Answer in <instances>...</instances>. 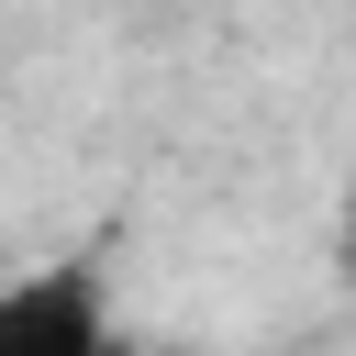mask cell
<instances>
[{
  "mask_svg": "<svg viewBox=\"0 0 356 356\" xmlns=\"http://www.w3.org/2000/svg\"><path fill=\"white\" fill-rule=\"evenodd\" d=\"M0 356H122L100 267H33V278H0Z\"/></svg>",
  "mask_w": 356,
  "mask_h": 356,
  "instance_id": "obj_1",
  "label": "cell"
},
{
  "mask_svg": "<svg viewBox=\"0 0 356 356\" xmlns=\"http://www.w3.org/2000/svg\"><path fill=\"white\" fill-rule=\"evenodd\" d=\"M345 289H356V234H345Z\"/></svg>",
  "mask_w": 356,
  "mask_h": 356,
  "instance_id": "obj_2",
  "label": "cell"
}]
</instances>
